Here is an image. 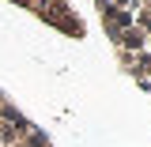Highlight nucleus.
<instances>
[{"mask_svg":"<svg viewBox=\"0 0 151 147\" xmlns=\"http://www.w3.org/2000/svg\"><path fill=\"white\" fill-rule=\"evenodd\" d=\"M94 4L121 64L151 94V0H94Z\"/></svg>","mask_w":151,"mask_h":147,"instance_id":"obj_1","label":"nucleus"},{"mask_svg":"<svg viewBox=\"0 0 151 147\" xmlns=\"http://www.w3.org/2000/svg\"><path fill=\"white\" fill-rule=\"evenodd\" d=\"M0 147H53L45 140V132L34 121H27L23 113L0 94Z\"/></svg>","mask_w":151,"mask_h":147,"instance_id":"obj_2","label":"nucleus"}]
</instances>
